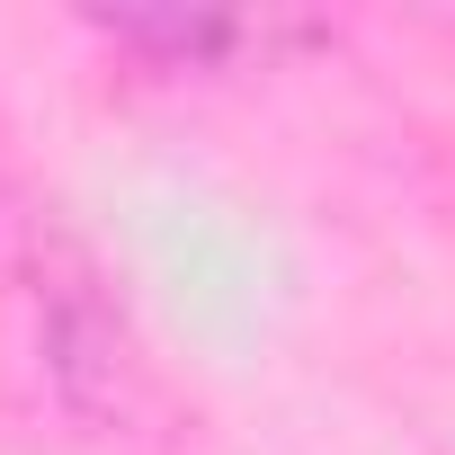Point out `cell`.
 Wrapping results in <instances>:
<instances>
[{
  "instance_id": "obj_1",
  "label": "cell",
  "mask_w": 455,
  "mask_h": 455,
  "mask_svg": "<svg viewBox=\"0 0 455 455\" xmlns=\"http://www.w3.org/2000/svg\"><path fill=\"white\" fill-rule=\"evenodd\" d=\"M108 36H125V45H152V54H179V63H205V54H233V45H251L259 28L251 19H214V10H125V19H99Z\"/></svg>"
}]
</instances>
